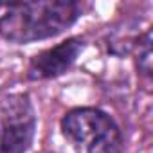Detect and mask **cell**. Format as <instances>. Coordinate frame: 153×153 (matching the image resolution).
<instances>
[{
	"instance_id": "cell-1",
	"label": "cell",
	"mask_w": 153,
	"mask_h": 153,
	"mask_svg": "<svg viewBox=\"0 0 153 153\" xmlns=\"http://www.w3.org/2000/svg\"><path fill=\"white\" fill-rule=\"evenodd\" d=\"M79 13V4L72 0L13 4L0 18V36L13 43L47 40L67 31Z\"/></svg>"
},
{
	"instance_id": "cell-2",
	"label": "cell",
	"mask_w": 153,
	"mask_h": 153,
	"mask_svg": "<svg viewBox=\"0 0 153 153\" xmlns=\"http://www.w3.org/2000/svg\"><path fill=\"white\" fill-rule=\"evenodd\" d=\"M61 131L76 153H123L124 142L114 119L97 108H74L61 119Z\"/></svg>"
},
{
	"instance_id": "cell-3",
	"label": "cell",
	"mask_w": 153,
	"mask_h": 153,
	"mask_svg": "<svg viewBox=\"0 0 153 153\" xmlns=\"http://www.w3.org/2000/svg\"><path fill=\"white\" fill-rule=\"evenodd\" d=\"M34 128V108L25 94H13L0 103V153H25Z\"/></svg>"
},
{
	"instance_id": "cell-4",
	"label": "cell",
	"mask_w": 153,
	"mask_h": 153,
	"mask_svg": "<svg viewBox=\"0 0 153 153\" xmlns=\"http://www.w3.org/2000/svg\"><path fill=\"white\" fill-rule=\"evenodd\" d=\"M85 42L81 38H68L67 42H61L59 45L43 51L36 58H33L27 78L29 79H49L61 76L83 52Z\"/></svg>"
},
{
	"instance_id": "cell-5",
	"label": "cell",
	"mask_w": 153,
	"mask_h": 153,
	"mask_svg": "<svg viewBox=\"0 0 153 153\" xmlns=\"http://www.w3.org/2000/svg\"><path fill=\"white\" fill-rule=\"evenodd\" d=\"M139 70L144 76H151V33L148 31L142 38H139Z\"/></svg>"
}]
</instances>
